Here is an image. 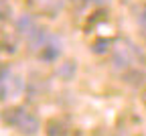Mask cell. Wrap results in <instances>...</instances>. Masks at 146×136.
Segmentation results:
<instances>
[{"label": "cell", "mask_w": 146, "mask_h": 136, "mask_svg": "<svg viewBox=\"0 0 146 136\" xmlns=\"http://www.w3.org/2000/svg\"><path fill=\"white\" fill-rule=\"evenodd\" d=\"M4 122L8 126H12L14 130H18L21 134L25 136H35L39 132V120H36V116L33 112H29L27 108H10L4 112Z\"/></svg>", "instance_id": "6da1fadb"}, {"label": "cell", "mask_w": 146, "mask_h": 136, "mask_svg": "<svg viewBox=\"0 0 146 136\" xmlns=\"http://www.w3.org/2000/svg\"><path fill=\"white\" fill-rule=\"evenodd\" d=\"M8 16H10V6H8V2H6V0H0V23L6 21Z\"/></svg>", "instance_id": "7a4b0ae2"}, {"label": "cell", "mask_w": 146, "mask_h": 136, "mask_svg": "<svg viewBox=\"0 0 146 136\" xmlns=\"http://www.w3.org/2000/svg\"><path fill=\"white\" fill-rule=\"evenodd\" d=\"M138 23H140V27H142V31L146 33V8L140 12V18H138Z\"/></svg>", "instance_id": "3957f363"}, {"label": "cell", "mask_w": 146, "mask_h": 136, "mask_svg": "<svg viewBox=\"0 0 146 136\" xmlns=\"http://www.w3.org/2000/svg\"><path fill=\"white\" fill-rule=\"evenodd\" d=\"M8 75V71H6V67L2 65V63H0V79H4V77Z\"/></svg>", "instance_id": "277c9868"}, {"label": "cell", "mask_w": 146, "mask_h": 136, "mask_svg": "<svg viewBox=\"0 0 146 136\" xmlns=\"http://www.w3.org/2000/svg\"><path fill=\"white\" fill-rule=\"evenodd\" d=\"M73 2H75V0H73Z\"/></svg>", "instance_id": "5b68a950"}]
</instances>
